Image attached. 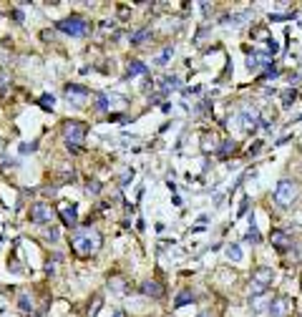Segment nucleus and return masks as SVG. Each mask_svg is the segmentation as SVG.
Returning a JSON list of instances; mask_svg holds the SVG:
<instances>
[{"label": "nucleus", "mask_w": 302, "mask_h": 317, "mask_svg": "<svg viewBox=\"0 0 302 317\" xmlns=\"http://www.w3.org/2000/svg\"><path fill=\"white\" fill-rule=\"evenodd\" d=\"M101 234L96 232V229H76L73 232V237H71V244H73V249H76V254L78 257H91V254H96L98 249H101Z\"/></svg>", "instance_id": "1"}, {"label": "nucleus", "mask_w": 302, "mask_h": 317, "mask_svg": "<svg viewBox=\"0 0 302 317\" xmlns=\"http://www.w3.org/2000/svg\"><path fill=\"white\" fill-rule=\"evenodd\" d=\"M227 123L232 131H254L262 123V113L257 106H242L237 113H232L227 118Z\"/></svg>", "instance_id": "2"}, {"label": "nucleus", "mask_w": 302, "mask_h": 317, "mask_svg": "<svg viewBox=\"0 0 302 317\" xmlns=\"http://www.w3.org/2000/svg\"><path fill=\"white\" fill-rule=\"evenodd\" d=\"M86 133H88V128H86L83 121H66L63 123V138H66V143H68L71 151H78L83 146Z\"/></svg>", "instance_id": "3"}, {"label": "nucleus", "mask_w": 302, "mask_h": 317, "mask_svg": "<svg viewBox=\"0 0 302 317\" xmlns=\"http://www.w3.org/2000/svg\"><path fill=\"white\" fill-rule=\"evenodd\" d=\"M294 199H297V184L292 179H282L277 184V189H274V202L279 207H289Z\"/></svg>", "instance_id": "4"}, {"label": "nucleus", "mask_w": 302, "mask_h": 317, "mask_svg": "<svg viewBox=\"0 0 302 317\" xmlns=\"http://www.w3.org/2000/svg\"><path fill=\"white\" fill-rule=\"evenodd\" d=\"M58 31L66 33V36H71V38H83V36L88 33V23H86L83 18L73 16V18L61 21V23H58Z\"/></svg>", "instance_id": "5"}, {"label": "nucleus", "mask_w": 302, "mask_h": 317, "mask_svg": "<svg viewBox=\"0 0 302 317\" xmlns=\"http://www.w3.org/2000/svg\"><path fill=\"white\" fill-rule=\"evenodd\" d=\"M274 282V269L269 267H257L252 272V294L254 292H267V287Z\"/></svg>", "instance_id": "6"}, {"label": "nucleus", "mask_w": 302, "mask_h": 317, "mask_svg": "<svg viewBox=\"0 0 302 317\" xmlns=\"http://www.w3.org/2000/svg\"><path fill=\"white\" fill-rule=\"evenodd\" d=\"M63 96H66L68 103H73V106H83V103L91 98V91H88L86 86H81V83H68V86L63 88Z\"/></svg>", "instance_id": "7"}, {"label": "nucleus", "mask_w": 302, "mask_h": 317, "mask_svg": "<svg viewBox=\"0 0 302 317\" xmlns=\"http://www.w3.org/2000/svg\"><path fill=\"white\" fill-rule=\"evenodd\" d=\"M292 297H287V294H279V297H272V302H269V317H287L289 312H292Z\"/></svg>", "instance_id": "8"}, {"label": "nucleus", "mask_w": 302, "mask_h": 317, "mask_svg": "<svg viewBox=\"0 0 302 317\" xmlns=\"http://www.w3.org/2000/svg\"><path fill=\"white\" fill-rule=\"evenodd\" d=\"M53 209L48 207V204H33L31 207V222H36V224H51V219H53Z\"/></svg>", "instance_id": "9"}, {"label": "nucleus", "mask_w": 302, "mask_h": 317, "mask_svg": "<svg viewBox=\"0 0 302 317\" xmlns=\"http://www.w3.org/2000/svg\"><path fill=\"white\" fill-rule=\"evenodd\" d=\"M93 103H96L98 111H108L111 106H126V98L111 96V93H96V96H93Z\"/></svg>", "instance_id": "10"}, {"label": "nucleus", "mask_w": 302, "mask_h": 317, "mask_svg": "<svg viewBox=\"0 0 302 317\" xmlns=\"http://www.w3.org/2000/svg\"><path fill=\"white\" fill-rule=\"evenodd\" d=\"M269 302H272V297H269L267 292H254V294H249V307H252V312H264V309H269Z\"/></svg>", "instance_id": "11"}, {"label": "nucleus", "mask_w": 302, "mask_h": 317, "mask_svg": "<svg viewBox=\"0 0 302 317\" xmlns=\"http://www.w3.org/2000/svg\"><path fill=\"white\" fill-rule=\"evenodd\" d=\"M61 217H63V224L66 227H76V222H78V207L76 204H61Z\"/></svg>", "instance_id": "12"}, {"label": "nucleus", "mask_w": 302, "mask_h": 317, "mask_svg": "<svg viewBox=\"0 0 302 317\" xmlns=\"http://www.w3.org/2000/svg\"><path fill=\"white\" fill-rule=\"evenodd\" d=\"M269 63H267V56L264 53H259V51H252L249 56H247V68L249 71H259V68H267Z\"/></svg>", "instance_id": "13"}, {"label": "nucleus", "mask_w": 302, "mask_h": 317, "mask_svg": "<svg viewBox=\"0 0 302 317\" xmlns=\"http://www.w3.org/2000/svg\"><path fill=\"white\" fill-rule=\"evenodd\" d=\"M143 73H148L146 63H141V61H128V68H126V76H128V78H138V76H143Z\"/></svg>", "instance_id": "14"}, {"label": "nucleus", "mask_w": 302, "mask_h": 317, "mask_svg": "<svg viewBox=\"0 0 302 317\" xmlns=\"http://www.w3.org/2000/svg\"><path fill=\"white\" fill-rule=\"evenodd\" d=\"M224 254H227V259H229V262H234V264L244 259V252H242V247H239L237 242H232V244H227V249H224Z\"/></svg>", "instance_id": "15"}, {"label": "nucleus", "mask_w": 302, "mask_h": 317, "mask_svg": "<svg viewBox=\"0 0 302 317\" xmlns=\"http://www.w3.org/2000/svg\"><path fill=\"white\" fill-rule=\"evenodd\" d=\"M141 292H143L146 297H157V299L164 294V292H162V287H159V282H148V279L141 284Z\"/></svg>", "instance_id": "16"}, {"label": "nucleus", "mask_w": 302, "mask_h": 317, "mask_svg": "<svg viewBox=\"0 0 302 317\" xmlns=\"http://www.w3.org/2000/svg\"><path fill=\"white\" fill-rule=\"evenodd\" d=\"M159 86H162L164 93H169V91H177V88L182 86V78H179V76H164Z\"/></svg>", "instance_id": "17"}, {"label": "nucleus", "mask_w": 302, "mask_h": 317, "mask_svg": "<svg viewBox=\"0 0 302 317\" xmlns=\"http://www.w3.org/2000/svg\"><path fill=\"white\" fill-rule=\"evenodd\" d=\"M202 148H204V151H217V148H219V138H217L214 133H204Z\"/></svg>", "instance_id": "18"}, {"label": "nucleus", "mask_w": 302, "mask_h": 317, "mask_svg": "<svg viewBox=\"0 0 302 317\" xmlns=\"http://www.w3.org/2000/svg\"><path fill=\"white\" fill-rule=\"evenodd\" d=\"M169 58H174V48H164V51L154 58V63H157V66H167V61H169Z\"/></svg>", "instance_id": "19"}, {"label": "nucleus", "mask_w": 302, "mask_h": 317, "mask_svg": "<svg viewBox=\"0 0 302 317\" xmlns=\"http://www.w3.org/2000/svg\"><path fill=\"white\" fill-rule=\"evenodd\" d=\"M187 302H194V292H192V289H184V292L177 297V302H174V304H177V307H182V304H187Z\"/></svg>", "instance_id": "20"}, {"label": "nucleus", "mask_w": 302, "mask_h": 317, "mask_svg": "<svg viewBox=\"0 0 302 317\" xmlns=\"http://www.w3.org/2000/svg\"><path fill=\"white\" fill-rule=\"evenodd\" d=\"M247 239L249 242H259V232H257V224H254V219H249V229H247Z\"/></svg>", "instance_id": "21"}, {"label": "nucleus", "mask_w": 302, "mask_h": 317, "mask_svg": "<svg viewBox=\"0 0 302 317\" xmlns=\"http://www.w3.org/2000/svg\"><path fill=\"white\" fill-rule=\"evenodd\" d=\"M18 304H21L23 312H33V302H31L28 294H21V297H18Z\"/></svg>", "instance_id": "22"}, {"label": "nucleus", "mask_w": 302, "mask_h": 317, "mask_svg": "<svg viewBox=\"0 0 302 317\" xmlns=\"http://www.w3.org/2000/svg\"><path fill=\"white\" fill-rule=\"evenodd\" d=\"M101 304H103V299L96 294V297H93V302H91V307H88V317H96V314H98V309H101Z\"/></svg>", "instance_id": "23"}, {"label": "nucleus", "mask_w": 302, "mask_h": 317, "mask_svg": "<svg viewBox=\"0 0 302 317\" xmlns=\"http://www.w3.org/2000/svg\"><path fill=\"white\" fill-rule=\"evenodd\" d=\"M38 103H41V106H43V108H46V111H51V108H53V103H56V98H53V96H51V93H43V96H41V101H38Z\"/></svg>", "instance_id": "24"}, {"label": "nucleus", "mask_w": 302, "mask_h": 317, "mask_svg": "<svg viewBox=\"0 0 302 317\" xmlns=\"http://www.w3.org/2000/svg\"><path fill=\"white\" fill-rule=\"evenodd\" d=\"M232 151H234V141H224V143H219V151L217 153L219 156H229Z\"/></svg>", "instance_id": "25"}, {"label": "nucleus", "mask_w": 302, "mask_h": 317, "mask_svg": "<svg viewBox=\"0 0 302 317\" xmlns=\"http://www.w3.org/2000/svg\"><path fill=\"white\" fill-rule=\"evenodd\" d=\"M272 242H274L277 247H287V242H289V239H287V234H284V232H274V234H272Z\"/></svg>", "instance_id": "26"}, {"label": "nucleus", "mask_w": 302, "mask_h": 317, "mask_svg": "<svg viewBox=\"0 0 302 317\" xmlns=\"http://www.w3.org/2000/svg\"><path fill=\"white\" fill-rule=\"evenodd\" d=\"M58 237H61V232H58L56 227H48V229H46V239H48V242H58Z\"/></svg>", "instance_id": "27"}, {"label": "nucleus", "mask_w": 302, "mask_h": 317, "mask_svg": "<svg viewBox=\"0 0 302 317\" xmlns=\"http://www.w3.org/2000/svg\"><path fill=\"white\" fill-rule=\"evenodd\" d=\"M277 76H279V68H277V66H267L264 78H277Z\"/></svg>", "instance_id": "28"}, {"label": "nucleus", "mask_w": 302, "mask_h": 317, "mask_svg": "<svg viewBox=\"0 0 302 317\" xmlns=\"http://www.w3.org/2000/svg\"><path fill=\"white\" fill-rule=\"evenodd\" d=\"M146 36H148V31H138V33H133V36H131V41H133V43H141Z\"/></svg>", "instance_id": "29"}, {"label": "nucleus", "mask_w": 302, "mask_h": 317, "mask_svg": "<svg viewBox=\"0 0 302 317\" xmlns=\"http://www.w3.org/2000/svg\"><path fill=\"white\" fill-rule=\"evenodd\" d=\"M36 151V143H21V153H31Z\"/></svg>", "instance_id": "30"}, {"label": "nucleus", "mask_w": 302, "mask_h": 317, "mask_svg": "<svg viewBox=\"0 0 302 317\" xmlns=\"http://www.w3.org/2000/svg\"><path fill=\"white\" fill-rule=\"evenodd\" d=\"M88 194H98L101 189H98V182H88V189H86Z\"/></svg>", "instance_id": "31"}, {"label": "nucleus", "mask_w": 302, "mask_h": 317, "mask_svg": "<svg viewBox=\"0 0 302 317\" xmlns=\"http://www.w3.org/2000/svg\"><path fill=\"white\" fill-rule=\"evenodd\" d=\"M259 148H262V141H257V143L249 148V153H259Z\"/></svg>", "instance_id": "32"}, {"label": "nucleus", "mask_w": 302, "mask_h": 317, "mask_svg": "<svg viewBox=\"0 0 302 317\" xmlns=\"http://www.w3.org/2000/svg\"><path fill=\"white\" fill-rule=\"evenodd\" d=\"M197 317H214V312H212V309H204V312H199Z\"/></svg>", "instance_id": "33"}, {"label": "nucleus", "mask_w": 302, "mask_h": 317, "mask_svg": "<svg viewBox=\"0 0 302 317\" xmlns=\"http://www.w3.org/2000/svg\"><path fill=\"white\" fill-rule=\"evenodd\" d=\"M111 317H123V312H121V309H113V314H111Z\"/></svg>", "instance_id": "34"}, {"label": "nucleus", "mask_w": 302, "mask_h": 317, "mask_svg": "<svg viewBox=\"0 0 302 317\" xmlns=\"http://www.w3.org/2000/svg\"><path fill=\"white\" fill-rule=\"evenodd\" d=\"M299 121H302V116H299Z\"/></svg>", "instance_id": "35"}]
</instances>
